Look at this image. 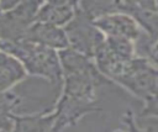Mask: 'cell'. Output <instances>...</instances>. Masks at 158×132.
I'll return each mask as SVG.
<instances>
[{"mask_svg":"<svg viewBox=\"0 0 158 132\" xmlns=\"http://www.w3.org/2000/svg\"><path fill=\"white\" fill-rule=\"evenodd\" d=\"M105 21V20H104ZM105 22H109L107 26H102L104 28H106V31L120 36V35H125L127 37H133L136 36V27L133 25L132 21H130V19L126 17H110L106 19Z\"/></svg>","mask_w":158,"mask_h":132,"instance_id":"cell-1","label":"cell"}]
</instances>
